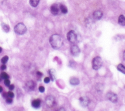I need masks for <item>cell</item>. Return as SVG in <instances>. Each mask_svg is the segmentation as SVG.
<instances>
[{"label":"cell","mask_w":125,"mask_h":111,"mask_svg":"<svg viewBox=\"0 0 125 111\" xmlns=\"http://www.w3.org/2000/svg\"><path fill=\"white\" fill-rule=\"evenodd\" d=\"M49 43L54 49H58L63 44V38L59 34H53L49 38Z\"/></svg>","instance_id":"6da1fadb"},{"label":"cell","mask_w":125,"mask_h":111,"mask_svg":"<svg viewBox=\"0 0 125 111\" xmlns=\"http://www.w3.org/2000/svg\"><path fill=\"white\" fill-rule=\"evenodd\" d=\"M103 65V60L101 57L97 56L93 58L92 61V68L95 70H98Z\"/></svg>","instance_id":"7a4b0ae2"},{"label":"cell","mask_w":125,"mask_h":111,"mask_svg":"<svg viewBox=\"0 0 125 111\" xmlns=\"http://www.w3.org/2000/svg\"><path fill=\"white\" fill-rule=\"evenodd\" d=\"M27 31V28L25 25L21 22L18 23L14 27L15 32L19 35H23L26 33Z\"/></svg>","instance_id":"3957f363"},{"label":"cell","mask_w":125,"mask_h":111,"mask_svg":"<svg viewBox=\"0 0 125 111\" xmlns=\"http://www.w3.org/2000/svg\"><path fill=\"white\" fill-rule=\"evenodd\" d=\"M67 38L69 42L71 43H75L77 40V36L73 30L69 31L67 34Z\"/></svg>","instance_id":"277c9868"},{"label":"cell","mask_w":125,"mask_h":111,"mask_svg":"<svg viewBox=\"0 0 125 111\" xmlns=\"http://www.w3.org/2000/svg\"><path fill=\"white\" fill-rule=\"evenodd\" d=\"M106 97L109 101L113 103H116L118 101L117 95L112 92H107L106 94Z\"/></svg>","instance_id":"5b68a950"},{"label":"cell","mask_w":125,"mask_h":111,"mask_svg":"<svg viewBox=\"0 0 125 111\" xmlns=\"http://www.w3.org/2000/svg\"><path fill=\"white\" fill-rule=\"evenodd\" d=\"M45 103L46 104V105L49 107V108H52L53 107L56 103L55 101V98H54V97L52 95H47L45 99Z\"/></svg>","instance_id":"8992f818"},{"label":"cell","mask_w":125,"mask_h":111,"mask_svg":"<svg viewBox=\"0 0 125 111\" xmlns=\"http://www.w3.org/2000/svg\"><path fill=\"white\" fill-rule=\"evenodd\" d=\"M80 105L83 107H87L90 103V99L87 96H81L79 99Z\"/></svg>","instance_id":"52a82bcc"},{"label":"cell","mask_w":125,"mask_h":111,"mask_svg":"<svg viewBox=\"0 0 125 111\" xmlns=\"http://www.w3.org/2000/svg\"><path fill=\"white\" fill-rule=\"evenodd\" d=\"M70 52L72 56H77L80 53V49L77 45L74 44L72 45L70 47Z\"/></svg>","instance_id":"ba28073f"},{"label":"cell","mask_w":125,"mask_h":111,"mask_svg":"<svg viewBox=\"0 0 125 111\" xmlns=\"http://www.w3.org/2000/svg\"><path fill=\"white\" fill-rule=\"evenodd\" d=\"M50 11L53 15L54 16L57 15L59 13V12L60 11V5H59L57 3L53 4L50 7Z\"/></svg>","instance_id":"9c48e42d"},{"label":"cell","mask_w":125,"mask_h":111,"mask_svg":"<svg viewBox=\"0 0 125 111\" xmlns=\"http://www.w3.org/2000/svg\"><path fill=\"white\" fill-rule=\"evenodd\" d=\"M25 86L28 90L33 91L34 90L36 87V83L33 80H29L26 83Z\"/></svg>","instance_id":"30bf717a"},{"label":"cell","mask_w":125,"mask_h":111,"mask_svg":"<svg viewBox=\"0 0 125 111\" xmlns=\"http://www.w3.org/2000/svg\"><path fill=\"white\" fill-rule=\"evenodd\" d=\"M103 15V12L100 10H96L93 13V18L96 20L100 19Z\"/></svg>","instance_id":"8fae6325"},{"label":"cell","mask_w":125,"mask_h":111,"mask_svg":"<svg viewBox=\"0 0 125 111\" xmlns=\"http://www.w3.org/2000/svg\"><path fill=\"white\" fill-rule=\"evenodd\" d=\"M41 104V101L40 99H35L32 101L31 106L35 109H38L40 107Z\"/></svg>","instance_id":"7c38bea8"},{"label":"cell","mask_w":125,"mask_h":111,"mask_svg":"<svg viewBox=\"0 0 125 111\" xmlns=\"http://www.w3.org/2000/svg\"><path fill=\"white\" fill-rule=\"evenodd\" d=\"M69 83L71 85L76 86L80 84V80L78 78L75 77H73L70 78L69 80Z\"/></svg>","instance_id":"4fadbf2b"},{"label":"cell","mask_w":125,"mask_h":111,"mask_svg":"<svg viewBox=\"0 0 125 111\" xmlns=\"http://www.w3.org/2000/svg\"><path fill=\"white\" fill-rule=\"evenodd\" d=\"M48 74L50 76V78L52 81H54L56 78V71L53 69H51L48 71Z\"/></svg>","instance_id":"5bb4252c"},{"label":"cell","mask_w":125,"mask_h":111,"mask_svg":"<svg viewBox=\"0 0 125 111\" xmlns=\"http://www.w3.org/2000/svg\"><path fill=\"white\" fill-rule=\"evenodd\" d=\"M118 23L122 26H125V17L123 15H120L118 18Z\"/></svg>","instance_id":"9a60e30c"},{"label":"cell","mask_w":125,"mask_h":111,"mask_svg":"<svg viewBox=\"0 0 125 111\" xmlns=\"http://www.w3.org/2000/svg\"><path fill=\"white\" fill-rule=\"evenodd\" d=\"M117 69L121 73L125 74V66L123 64L121 63L119 64L117 66Z\"/></svg>","instance_id":"2e32d148"},{"label":"cell","mask_w":125,"mask_h":111,"mask_svg":"<svg viewBox=\"0 0 125 111\" xmlns=\"http://www.w3.org/2000/svg\"><path fill=\"white\" fill-rule=\"evenodd\" d=\"M40 0H29V3L30 5L33 7H36L38 6Z\"/></svg>","instance_id":"e0dca14e"},{"label":"cell","mask_w":125,"mask_h":111,"mask_svg":"<svg viewBox=\"0 0 125 111\" xmlns=\"http://www.w3.org/2000/svg\"><path fill=\"white\" fill-rule=\"evenodd\" d=\"M60 11L63 14H66L68 12L67 7L63 4L60 5Z\"/></svg>","instance_id":"ac0fdd59"},{"label":"cell","mask_w":125,"mask_h":111,"mask_svg":"<svg viewBox=\"0 0 125 111\" xmlns=\"http://www.w3.org/2000/svg\"><path fill=\"white\" fill-rule=\"evenodd\" d=\"M1 27L4 32H9V31L10 30V28H9V26L7 24H5V23H2Z\"/></svg>","instance_id":"d6986e66"},{"label":"cell","mask_w":125,"mask_h":111,"mask_svg":"<svg viewBox=\"0 0 125 111\" xmlns=\"http://www.w3.org/2000/svg\"><path fill=\"white\" fill-rule=\"evenodd\" d=\"M0 77L1 79L4 80V79H8L9 75L5 72H2L0 74Z\"/></svg>","instance_id":"ffe728a7"},{"label":"cell","mask_w":125,"mask_h":111,"mask_svg":"<svg viewBox=\"0 0 125 111\" xmlns=\"http://www.w3.org/2000/svg\"><path fill=\"white\" fill-rule=\"evenodd\" d=\"M96 89L98 92H102L103 90V86L102 84L99 83L96 85Z\"/></svg>","instance_id":"44dd1931"},{"label":"cell","mask_w":125,"mask_h":111,"mask_svg":"<svg viewBox=\"0 0 125 111\" xmlns=\"http://www.w3.org/2000/svg\"><path fill=\"white\" fill-rule=\"evenodd\" d=\"M8 60V56H5L2 57L1 59V62L3 64H5Z\"/></svg>","instance_id":"7402d4cb"},{"label":"cell","mask_w":125,"mask_h":111,"mask_svg":"<svg viewBox=\"0 0 125 111\" xmlns=\"http://www.w3.org/2000/svg\"><path fill=\"white\" fill-rule=\"evenodd\" d=\"M4 83L5 85L7 87H8L10 85V81L9 79H6L4 80Z\"/></svg>","instance_id":"603a6c76"},{"label":"cell","mask_w":125,"mask_h":111,"mask_svg":"<svg viewBox=\"0 0 125 111\" xmlns=\"http://www.w3.org/2000/svg\"><path fill=\"white\" fill-rule=\"evenodd\" d=\"M13 102V99H12V98H10V97H8L6 99V103L7 104H11Z\"/></svg>","instance_id":"cb8c5ba5"},{"label":"cell","mask_w":125,"mask_h":111,"mask_svg":"<svg viewBox=\"0 0 125 111\" xmlns=\"http://www.w3.org/2000/svg\"><path fill=\"white\" fill-rule=\"evenodd\" d=\"M50 80H51V79H50V77H45L44 78L43 81H44V82L45 83L47 84V83H48L50 82Z\"/></svg>","instance_id":"d4e9b609"},{"label":"cell","mask_w":125,"mask_h":111,"mask_svg":"<svg viewBox=\"0 0 125 111\" xmlns=\"http://www.w3.org/2000/svg\"><path fill=\"white\" fill-rule=\"evenodd\" d=\"M7 94H8V96L9 97H10V98H13L14 97V93L12 92H11V91H9L7 92Z\"/></svg>","instance_id":"484cf974"},{"label":"cell","mask_w":125,"mask_h":111,"mask_svg":"<svg viewBox=\"0 0 125 111\" xmlns=\"http://www.w3.org/2000/svg\"><path fill=\"white\" fill-rule=\"evenodd\" d=\"M39 91L41 92H43L45 91V88L43 86H40L39 87Z\"/></svg>","instance_id":"4316f807"},{"label":"cell","mask_w":125,"mask_h":111,"mask_svg":"<svg viewBox=\"0 0 125 111\" xmlns=\"http://www.w3.org/2000/svg\"><path fill=\"white\" fill-rule=\"evenodd\" d=\"M8 88H9V89L10 90L12 91V90L14 89L15 86H14V85L13 84H10V85L8 86Z\"/></svg>","instance_id":"83f0119b"},{"label":"cell","mask_w":125,"mask_h":111,"mask_svg":"<svg viewBox=\"0 0 125 111\" xmlns=\"http://www.w3.org/2000/svg\"><path fill=\"white\" fill-rule=\"evenodd\" d=\"M2 97L5 99H6L8 97V94H7V92H4L2 94Z\"/></svg>","instance_id":"f1b7e54d"},{"label":"cell","mask_w":125,"mask_h":111,"mask_svg":"<svg viewBox=\"0 0 125 111\" xmlns=\"http://www.w3.org/2000/svg\"><path fill=\"white\" fill-rule=\"evenodd\" d=\"M6 69V66L5 64H2L1 66H0V69L1 70H4Z\"/></svg>","instance_id":"f546056e"},{"label":"cell","mask_w":125,"mask_h":111,"mask_svg":"<svg viewBox=\"0 0 125 111\" xmlns=\"http://www.w3.org/2000/svg\"><path fill=\"white\" fill-rule=\"evenodd\" d=\"M37 75L38 76H40V77H42L43 75L42 73H41V72H39V71H38L37 72Z\"/></svg>","instance_id":"4dcf8cb0"},{"label":"cell","mask_w":125,"mask_h":111,"mask_svg":"<svg viewBox=\"0 0 125 111\" xmlns=\"http://www.w3.org/2000/svg\"><path fill=\"white\" fill-rule=\"evenodd\" d=\"M57 111H65V109L63 108V107H60L58 110Z\"/></svg>","instance_id":"1f68e13d"},{"label":"cell","mask_w":125,"mask_h":111,"mask_svg":"<svg viewBox=\"0 0 125 111\" xmlns=\"http://www.w3.org/2000/svg\"><path fill=\"white\" fill-rule=\"evenodd\" d=\"M123 57L124 60H125V50L124 51L123 54Z\"/></svg>","instance_id":"d6a6232c"},{"label":"cell","mask_w":125,"mask_h":111,"mask_svg":"<svg viewBox=\"0 0 125 111\" xmlns=\"http://www.w3.org/2000/svg\"><path fill=\"white\" fill-rule=\"evenodd\" d=\"M2 91H3V88H2V87L1 86H0V93L1 92H2Z\"/></svg>","instance_id":"836d02e7"},{"label":"cell","mask_w":125,"mask_h":111,"mask_svg":"<svg viewBox=\"0 0 125 111\" xmlns=\"http://www.w3.org/2000/svg\"><path fill=\"white\" fill-rule=\"evenodd\" d=\"M2 48L0 47V53L2 52Z\"/></svg>","instance_id":"e575fe53"},{"label":"cell","mask_w":125,"mask_h":111,"mask_svg":"<svg viewBox=\"0 0 125 111\" xmlns=\"http://www.w3.org/2000/svg\"><path fill=\"white\" fill-rule=\"evenodd\" d=\"M1 78L0 77V82L1 81Z\"/></svg>","instance_id":"d590c367"},{"label":"cell","mask_w":125,"mask_h":111,"mask_svg":"<svg viewBox=\"0 0 125 111\" xmlns=\"http://www.w3.org/2000/svg\"><path fill=\"white\" fill-rule=\"evenodd\" d=\"M124 88H125V87H124Z\"/></svg>","instance_id":"8d00e7d4"}]
</instances>
